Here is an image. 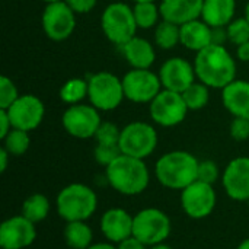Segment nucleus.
Wrapping results in <instances>:
<instances>
[{"instance_id":"9b49d317","label":"nucleus","mask_w":249,"mask_h":249,"mask_svg":"<svg viewBox=\"0 0 249 249\" xmlns=\"http://www.w3.org/2000/svg\"><path fill=\"white\" fill-rule=\"evenodd\" d=\"M188 111L182 95L168 89H162L149 104V114L153 123L166 128L181 124Z\"/></svg>"},{"instance_id":"4c0bfd02","label":"nucleus","mask_w":249,"mask_h":249,"mask_svg":"<svg viewBox=\"0 0 249 249\" xmlns=\"http://www.w3.org/2000/svg\"><path fill=\"white\" fill-rule=\"evenodd\" d=\"M12 123L10 118L6 112V109H0V139L3 140L12 130Z\"/></svg>"},{"instance_id":"ddd939ff","label":"nucleus","mask_w":249,"mask_h":249,"mask_svg":"<svg viewBox=\"0 0 249 249\" xmlns=\"http://www.w3.org/2000/svg\"><path fill=\"white\" fill-rule=\"evenodd\" d=\"M179 201L184 213L188 217L194 220H201L213 213L217 197L212 184L197 179L181 191Z\"/></svg>"},{"instance_id":"e433bc0d","label":"nucleus","mask_w":249,"mask_h":249,"mask_svg":"<svg viewBox=\"0 0 249 249\" xmlns=\"http://www.w3.org/2000/svg\"><path fill=\"white\" fill-rule=\"evenodd\" d=\"M70 9L76 13V15H85L89 13L95 6L98 0H64Z\"/></svg>"},{"instance_id":"5701e85b","label":"nucleus","mask_w":249,"mask_h":249,"mask_svg":"<svg viewBox=\"0 0 249 249\" xmlns=\"http://www.w3.org/2000/svg\"><path fill=\"white\" fill-rule=\"evenodd\" d=\"M181 28V45L187 50L198 53L212 44V26H209L201 18L187 22Z\"/></svg>"},{"instance_id":"c85d7f7f","label":"nucleus","mask_w":249,"mask_h":249,"mask_svg":"<svg viewBox=\"0 0 249 249\" xmlns=\"http://www.w3.org/2000/svg\"><path fill=\"white\" fill-rule=\"evenodd\" d=\"M181 95H182L190 111H198V109H203L204 107H207V104L210 101V88L207 85L196 80Z\"/></svg>"},{"instance_id":"9d476101","label":"nucleus","mask_w":249,"mask_h":249,"mask_svg":"<svg viewBox=\"0 0 249 249\" xmlns=\"http://www.w3.org/2000/svg\"><path fill=\"white\" fill-rule=\"evenodd\" d=\"M61 124L66 133L71 137L86 140L95 137L102 120L99 109H96L92 104L88 105L80 102L76 105H69V108L63 112Z\"/></svg>"},{"instance_id":"7ed1b4c3","label":"nucleus","mask_w":249,"mask_h":249,"mask_svg":"<svg viewBox=\"0 0 249 249\" xmlns=\"http://www.w3.org/2000/svg\"><path fill=\"white\" fill-rule=\"evenodd\" d=\"M200 160L190 152L172 150L160 156L155 165V177L160 185L182 191L198 178Z\"/></svg>"},{"instance_id":"dca6fc26","label":"nucleus","mask_w":249,"mask_h":249,"mask_svg":"<svg viewBox=\"0 0 249 249\" xmlns=\"http://www.w3.org/2000/svg\"><path fill=\"white\" fill-rule=\"evenodd\" d=\"M36 239L35 223L25 216L6 219L0 226V247L3 249H25Z\"/></svg>"},{"instance_id":"f03ea898","label":"nucleus","mask_w":249,"mask_h":249,"mask_svg":"<svg viewBox=\"0 0 249 249\" xmlns=\"http://www.w3.org/2000/svg\"><path fill=\"white\" fill-rule=\"evenodd\" d=\"M105 177L112 190L123 196H139L150 182V172L143 159L120 155L108 168Z\"/></svg>"},{"instance_id":"58836bf2","label":"nucleus","mask_w":249,"mask_h":249,"mask_svg":"<svg viewBox=\"0 0 249 249\" xmlns=\"http://www.w3.org/2000/svg\"><path fill=\"white\" fill-rule=\"evenodd\" d=\"M118 249H147V245H144L142 241H139L134 236H130L127 239H124L123 242L117 244Z\"/></svg>"},{"instance_id":"423d86ee","label":"nucleus","mask_w":249,"mask_h":249,"mask_svg":"<svg viewBox=\"0 0 249 249\" xmlns=\"http://www.w3.org/2000/svg\"><path fill=\"white\" fill-rule=\"evenodd\" d=\"M89 102L99 111L117 109L125 99L123 79L111 71H98L88 79Z\"/></svg>"},{"instance_id":"2f4dec72","label":"nucleus","mask_w":249,"mask_h":249,"mask_svg":"<svg viewBox=\"0 0 249 249\" xmlns=\"http://www.w3.org/2000/svg\"><path fill=\"white\" fill-rule=\"evenodd\" d=\"M120 136H121V130L114 123L102 121V124L99 125L95 134V140L98 144H118L120 146Z\"/></svg>"},{"instance_id":"a211bd4d","label":"nucleus","mask_w":249,"mask_h":249,"mask_svg":"<svg viewBox=\"0 0 249 249\" xmlns=\"http://www.w3.org/2000/svg\"><path fill=\"white\" fill-rule=\"evenodd\" d=\"M99 228L108 242L120 244L133 236V216L124 209H109L102 214Z\"/></svg>"},{"instance_id":"ea45409f","label":"nucleus","mask_w":249,"mask_h":249,"mask_svg":"<svg viewBox=\"0 0 249 249\" xmlns=\"http://www.w3.org/2000/svg\"><path fill=\"white\" fill-rule=\"evenodd\" d=\"M212 44H217V45H225L228 39V31L226 28H212Z\"/></svg>"},{"instance_id":"1a4fd4ad","label":"nucleus","mask_w":249,"mask_h":249,"mask_svg":"<svg viewBox=\"0 0 249 249\" xmlns=\"http://www.w3.org/2000/svg\"><path fill=\"white\" fill-rule=\"evenodd\" d=\"M41 26L48 39L55 42L66 41L74 32L76 13L64 0L47 3L42 10Z\"/></svg>"},{"instance_id":"a19ab883","label":"nucleus","mask_w":249,"mask_h":249,"mask_svg":"<svg viewBox=\"0 0 249 249\" xmlns=\"http://www.w3.org/2000/svg\"><path fill=\"white\" fill-rule=\"evenodd\" d=\"M236 57L241 60V61H249V41L241 44L236 47Z\"/></svg>"},{"instance_id":"49530a36","label":"nucleus","mask_w":249,"mask_h":249,"mask_svg":"<svg viewBox=\"0 0 249 249\" xmlns=\"http://www.w3.org/2000/svg\"><path fill=\"white\" fill-rule=\"evenodd\" d=\"M245 18L249 20V1L248 4H247V7H245Z\"/></svg>"},{"instance_id":"09e8293b","label":"nucleus","mask_w":249,"mask_h":249,"mask_svg":"<svg viewBox=\"0 0 249 249\" xmlns=\"http://www.w3.org/2000/svg\"><path fill=\"white\" fill-rule=\"evenodd\" d=\"M41 1H44V3L47 4V3H53V1H60V0H41Z\"/></svg>"},{"instance_id":"de8ad7c7","label":"nucleus","mask_w":249,"mask_h":249,"mask_svg":"<svg viewBox=\"0 0 249 249\" xmlns=\"http://www.w3.org/2000/svg\"><path fill=\"white\" fill-rule=\"evenodd\" d=\"M134 3H144V1H155V0H133Z\"/></svg>"},{"instance_id":"cd10ccee","label":"nucleus","mask_w":249,"mask_h":249,"mask_svg":"<svg viewBox=\"0 0 249 249\" xmlns=\"http://www.w3.org/2000/svg\"><path fill=\"white\" fill-rule=\"evenodd\" d=\"M136 23L139 29H152L160 22V9L156 6L155 1H144V3H134L133 7Z\"/></svg>"},{"instance_id":"aec40b11","label":"nucleus","mask_w":249,"mask_h":249,"mask_svg":"<svg viewBox=\"0 0 249 249\" xmlns=\"http://www.w3.org/2000/svg\"><path fill=\"white\" fill-rule=\"evenodd\" d=\"M222 102L233 117L249 120V82L235 79L222 89Z\"/></svg>"},{"instance_id":"4468645a","label":"nucleus","mask_w":249,"mask_h":249,"mask_svg":"<svg viewBox=\"0 0 249 249\" xmlns=\"http://www.w3.org/2000/svg\"><path fill=\"white\" fill-rule=\"evenodd\" d=\"M6 112L10 118L13 128H19L29 133L41 125L45 115V107L38 96L32 93H25L20 95L6 109Z\"/></svg>"},{"instance_id":"8fccbe9b","label":"nucleus","mask_w":249,"mask_h":249,"mask_svg":"<svg viewBox=\"0 0 249 249\" xmlns=\"http://www.w3.org/2000/svg\"><path fill=\"white\" fill-rule=\"evenodd\" d=\"M248 203H249V200H248Z\"/></svg>"},{"instance_id":"6ab92c4d","label":"nucleus","mask_w":249,"mask_h":249,"mask_svg":"<svg viewBox=\"0 0 249 249\" xmlns=\"http://www.w3.org/2000/svg\"><path fill=\"white\" fill-rule=\"evenodd\" d=\"M203 3L204 0H162L159 4L160 16L163 20L181 26L201 18Z\"/></svg>"},{"instance_id":"393cba45","label":"nucleus","mask_w":249,"mask_h":249,"mask_svg":"<svg viewBox=\"0 0 249 249\" xmlns=\"http://www.w3.org/2000/svg\"><path fill=\"white\" fill-rule=\"evenodd\" d=\"M50 213V200L44 194H32L22 204V216L32 223H39L47 219Z\"/></svg>"},{"instance_id":"79ce46f5","label":"nucleus","mask_w":249,"mask_h":249,"mask_svg":"<svg viewBox=\"0 0 249 249\" xmlns=\"http://www.w3.org/2000/svg\"><path fill=\"white\" fill-rule=\"evenodd\" d=\"M9 158H10V153L1 147L0 149V172H4L7 169V165H9Z\"/></svg>"},{"instance_id":"f8f14e48","label":"nucleus","mask_w":249,"mask_h":249,"mask_svg":"<svg viewBox=\"0 0 249 249\" xmlns=\"http://www.w3.org/2000/svg\"><path fill=\"white\" fill-rule=\"evenodd\" d=\"M125 99L134 104H150L163 89L159 74L150 69H131L123 77Z\"/></svg>"},{"instance_id":"37998d69","label":"nucleus","mask_w":249,"mask_h":249,"mask_svg":"<svg viewBox=\"0 0 249 249\" xmlns=\"http://www.w3.org/2000/svg\"><path fill=\"white\" fill-rule=\"evenodd\" d=\"M88 249H118L115 247V244L111 242H98V244H92Z\"/></svg>"},{"instance_id":"39448f33","label":"nucleus","mask_w":249,"mask_h":249,"mask_svg":"<svg viewBox=\"0 0 249 249\" xmlns=\"http://www.w3.org/2000/svg\"><path fill=\"white\" fill-rule=\"evenodd\" d=\"M101 28L107 39L123 47L137 34V23L133 7L123 1L109 3L101 15Z\"/></svg>"},{"instance_id":"2eb2a0df","label":"nucleus","mask_w":249,"mask_h":249,"mask_svg":"<svg viewBox=\"0 0 249 249\" xmlns=\"http://www.w3.org/2000/svg\"><path fill=\"white\" fill-rule=\"evenodd\" d=\"M159 79L163 89L182 93L187 90L197 79L194 64L182 57L168 58L159 69Z\"/></svg>"},{"instance_id":"c9c22d12","label":"nucleus","mask_w":249,"mask_h":249,"mask_svg":"<svg viewBox=\"0 0 249 249\" xmlns=\"http://www.w3.org/2000/svg\"><path fill=\"white\" fill-rule=\"evenodd\" d=\"M231 137L236 142H245L249 139V120L248 118H241V117H233L231 127H229Z\"/></svg>"},{"instance_id":"20e7f679","label":"nucleus","mask_w":249,"mask_h":249,"mask_svg":"<svg viewBox=\"0 0 249 249\" xmlns=\"http://www.w3.org/2000/svg\"><path fill=\"white\" fill-rule=\"evenodd\" d=\"M55 206L63 220L86 222L98 209V197L90 187L73 182L58 193Z\"/></svg>"},{"instance_id":"a878e982","label":"nucleus","mask_w":249,"mask_h":249,"mask_svg":"<svg viewBox=\"0 0 249 249\" xmlns=\"http://www.w3.org/2000/svg\"><path fill=\"white\" fill-rule=\"evenodd\" d=\"M155 44L162 50H172L181 44V28L168 20H160L155 28Z\"/></svg>"},{"instance_id":"f704fd0d","label":"nucleus","mask_w":249,"mask_h":249,"mask_svg":"<svg viewBox=\"0 0 249 249\" xmlns=\"http://www.w3.org/2000/svg\"><path fill=\"white\" fill-rule=\"evenodd\" d=\"M220 177V171L216 162L213 160H200L198 165V181L207 182V184H214Z\"/></svg>"},{"instance_id":"72a5a7b5","label":"nucleus","mask_w":249,"mask_h":249,"mask_svg":"<svg viewBox=\"0 0 249 249\" xmlns=\"http://www.w3.org/2000/svg\"><path fill=\"white\" fill-rule=\"evenodd\" d=\"M120 155H121V149L118 144H98L96 143V147L93 150L95 160L104 168H108Z\"/></svg>"},{"instance_id":"6e6552de","label":"nucleus","mask_w":249,"mask_h":249,"mask_svg":"<svg viewBox=\"0 0 249 249\" xmlns=\"http://www.w3.org/2000/svg\"><path fill=\"white\" fill-rule=\"evenodd\" d=\"M158 147L156 128L144 121H133L121 128L120 149L123 155L137 159L149 158Z\"/></svg>"},{"instance_id":"7c9ffc66","label":"nucleus","mask_w":249,"mask_h":249,"mask_svg":"<svg viewBox=\"0 0 249 249\" xmlns=\"http://www.w3.org/2000/svg\"><path fill=\"white\" fill-rule=\"evenodd\" d=\"M228 39L229 42L235 44L236 47L249 41V20L244 16V18H238L233 19L228 26Z\"/></svg>"},{"instance_id":"c03bdc74","label":"nucleus","mask_w":249,"mask_h":249,"mask_svg":"<svg viewBox=\"0 0 249 249\" xmlns=\"http://www.w3.org/2000/svg\"><path fill=\"white\" fill-rule=\"evenodd\" d=\"M150 249H174V248H172V247H169L168 244L162 242V244H158V245H153V247H150Z\"/></svg>"},{"instance_id":"473e14b6","label":"nucleus","mask_w":249,"mask_h":249,"mask_svg":"<svg viewBox=\"0 0 249 249\" xmlns=\"http://www.w3.org/2000/svg\"><path fill=\"white\" fill-rule=\"evenodd\" d=\"M19 96L20 95L18 92L15 82L7 76H1L0 77V109H7Z\"/></svg>"},{"instance_id":"c756f323","label":"nucleus","mask_w":249,"mask_h":249,"mask_svg":"<svg viewBox=\"0 0 249 249\" xmlns=\"http://www.w3.org/2000/svg\"><path fill=\"white\" fill-rule=\"evenodd\" d=\"M29 146H31L29 133L19 128H12L10 133L3 139V147L10 153V156L25 155Z\"/></svg>"},{"instance_id":"412c9836","label":"nucleus","mask_w":249,"mask_h":249,"mask_svg":"<svg viewBox=\"0 0 249 249\" xmlns=\"http://www.w3.org/2000/svg\"><path fill=\"white\" fill-rule=\"evenodd\" d=\"M120 48L125 61L133 69H150L156 60V51L152 42L137 35Z\"/></svg>"},{"instance_id":"f257e3e1","label":"nucleus","mask_w":249,"mask_h":249,"mask_svg":"<svg viewBox=\"0 0 249 249\" xmlns=\"http://www.w3.org/2000/svg\"><path fill=\"white\" fill-rule=\"evenodd\" d=\"M194 70L198 82L210 89H223L236 79V61L225 45L210 44L196 53Z\"/></svg>"},{"instance_id":"0eeeda50","label":"nucleus","mask_w":249,"mask_h":249,"mask_svg":"<svg viewBox=\"0 0 249 249\" xmlns=\"http://www.w3.org/2000/svg\"><path fill=\"white\" fill-rule=\"evenodd\" d=\"M172 231L169 216L155 207L143 209L133 216V236L147 247L165 242Z\"/></svg>"},{"instance_id":"f3484780","label":"nucleus","mask_w":249,"mask_h":249,"mask_svg":"<svg viewBox=\"0 0 249 249\" xmlns=\"http://www.w3.org/2000/svg\"><path fill=\"white\" fill-rule=\"evenodd\" d=\"M222 184L229 198L235 201L249 200V158L238 156L232 159L222 175Z\"/></svg>"},{"instance_id":"a18cd8bd","label":"nucleus","mask_w":249,"mask_h":249,"mask_svg":"<svg viewBox=\"0 0 249 249\" xmlns=\"http://www.w3.org/2000/svg\"><path fill=\"white\" fill-rule=\"evenodd\" d=\"M238 249H249V238L248 239H245L244 242H241V244H239V247H238Z\"/></svg>"},{"instance_id":"4be33fe9","label":"nucleus","mask_w":249,"mask_h":249,"mask_svg":"<svg viewBox=\"0 0 249 249\" xmlns=\"http://www.w3.org/2000/svg\"><path fill=\"white\" fill-rule=\"evenodd\" d=\"M236 13V0H204L201 19L212 28H226Z\"/></svg>"},{"instance_id":"b1692460","label":"nucleus","mask_w":249,"mask_h":249,"mask_svg":"<svg viewBox=\"0 0 249 249\" xmlns=\"http://www.w3.org/2000/svg\"><path fill=\"white\" fill-rule=\"evenodd\" d=\"M93 232L86 222H67L64 228V241L71 249H88L92 245Z\"/></svg>"},{"instance_id":"bb28decb","label":"nucleus","mask_w":249,"mask_h":249,"mask_svg":"<svg viewBox=\"0 0 249 249\" xmlns=\"http://www.w3.org/2000/svg\"><path fill=\"white\" fill-rule=\"evenodd\" d=\"M58 95L60 99L67 105L80 104L85 98H88V80L80 77H71L63 83Z\"/></svg>"}]
</instances>
